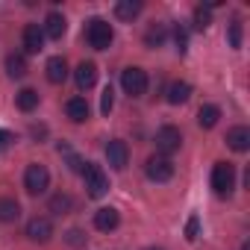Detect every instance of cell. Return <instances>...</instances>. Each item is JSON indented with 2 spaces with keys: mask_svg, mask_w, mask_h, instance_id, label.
<instances>
[{
  "mask_svg": "<svg viewBox=\"0 0 250 250\" xmlns=\"http://www.w3.org/2000/svg\"><path fill=\"white\" fill-rule=\"evenodd\" d=\"M85 39H88V44H91L94 50H109L112 42H115V30H112L109 21H103V18H91L88 27H85Z\"/></svg>",
  "mask_w": 250,
  "mask_h": 250,
  "instance_id": "1",
  "label": "cell"
},
{
  "mask_svg": "<svg viewBox=\"0 0 250 250\" xmlns=\"http://www.w3.org/2000/svg\"><path fill=\"white\" fill-rule=\"evenodd\" d=\"M212 188L218 197H229L232 188H235V168L229 162H218L212 168Z\"/></svg>",
  "mask_w": 250,
  "mask_h": 250,
  "instance_id": "2",
  "label": "cell"
},
{
  "mask_svg": "<svg viewBox=\"0 0 250 250\" xmlns=\"http://www.w3.org/2000/svg\"><path fill=\"white\" fill-rule=\"evenodd\" d=\"M47 186H50V171L44 165H39V162L27 165V171H24V188L30 194H44Z\"/></svg>",
  "mask_w": 250,
  "mask_h": 250,
  "instance_id": "3",
  "label": "cell"
},
{
  "mask_svg": "<svg viewBox=\"0 0 250 250\" xmlns=\"http://www.w3.org/2000/svg\"><path fill=\"white\" fill-rule=\"evenodd\" d=\"M83 177H85V194H88V197L97 200V197H103V194L109 191V177H106V171H103L100 165H91V162H88V168H85Z\"/></svg>",
  "mask_w": 250,
  "mask_h": 250,
  "instance_id": "4",
  "label": "cell"
},
{
  "mask_svg": "<svg viewBox=\"0 0 250 250\" xmlns=\"http://www.w3.org/2000/svg\"><path fill=\"white\" fill-rule=\"evenodd\" d=\"M121 88L130 97H142L147 91V74L142 68H124L121 71Z\"/></svg>",
  "mask_w": 250,
  "mask_h": 250,
  "instance_id": "5",
  "label": "cell"
},
{
  "mask_svg": "<svg viewBox=\"0 0 250 250\" xmlns=\"http://www.w3.org/2000/svg\"><path fill=\"white\" fill-rule=\"evenodd\" d=\"M180 147H183V133L177 127H171V124L159 127V133H156V150H159V156H171Z\"/></svg>",
  "mask_w": 250,
  "mask_h": 250,
  "instance_id": "6",
  "label": "cell"
},
{
  "mask_svg": "<svg viewBox=\"0 0 250 250\" xmlns=\"http://www.w3.org/2000/svg\"><path fill=\"white\" fill-rule=\"evenodd\" d=\"M145 171H147V180H153V183H168L174 177V165L168 156H150Z\"/></svg>",
  "mask_w": 250,
  "mask_h": 250,
  "instance_id": "7",
  "label": "cell"
},
{
  "mask_svg": "<svg viewBox=\"0 0 250 250\" xmlns=\"http://www.w3.org/2000/svg\"><path fill=\"white\" fill-rule=\"evenodd\" d=\"M106 159H109V165H112L115 171H124V168H127V162H130V147H127V142L112 139V142L106 145Z\"/></svg>",
  "mask_w": 250,
  "mask_h": 250,
  "instance_id": "8",
  "label": "cell"
},
{
  "mask_svg": "<svg viewBox=\"0 0 250 250\" xmlns=\"http://www.w3.org/2000/svg\"><path fill=\"white\" fill-rule=\"evenodd\" d=\"M50 235H53V224H50V218H30V221H27V238H30V241L47 244Z\"/></svg>",
  "mask_w": 250,
  "mask_h": 250,
  "instance_id": "9",
  "label": "cell"
},
{
  "mask_svg": "<svg viewBox=\"0 0 250 250\" xmlns=\"http://www.w3.org/2000/svg\"><path fill=\"white\" fill-rule=\"evenodd\" d=\"M74 83H77L80 91H88L97 83V65L94 62H80L77 71H74Z\"/></svg>",
  "mask_w": 250,
  "mask_h": 250,
  "instance_id": "10",
  "label": "cell"
},
{
  "mask_svg": "<svg viewBox=\"0 0 250 250\" xmlns=\"http://www.w3.org/2000/svg\"><path fill=\"white\" fill-rule=\"evenodd\" d=\"M44 47V30L39 24H27L24 27V50L27 53H39Z\"/></svg>",
  "mask_w": 250,
  "mask_h": 250,
  "instance_id": "11",
  "label": "cell"
},
{
  "mask_svg": "<svg viewBox=\"0 0 250 250\" xmlns=\"http://www.w3.org/2000/svg\"><path fill=\"white\" fill-rule=\"evenodd\" d=\"M118 221H121V215H118V209H112V206H103V209L94 212V227H97L100 232H112V229L118 227Z\"/></svg>",
  "mask_w": 250,
  "mask_h": 250,
  "instance_id": "12",
  "label": "cell"
},
{
  "mask_svg": "<svg viewBox=\"0 0 250 250\" xmlns=\"http://www.w3.org/2000/svg\"><path fill=\"white\" fill-rule=\"evenodd\" d=\"M44 71H47V80H50L53 85H59V83L68 80V62H65L62 56H50L47 65H44Z\"/></svg>",
  "mask_w": 250,
  "mask_h": 250,
  "instance_id": "13",
  "label": "cell"
},
{
  "mask_svg": "<svg viewBox=\"0 0 250 250\" xmlns=\"http://www.w3.org/2000/svg\"><path fill=\"white\" fill-rule=\"evenodd\" d=\"M227 147H232L235 153L250 150V130H247V127H232V130L227 133Z\"/></svg>",
  "mask_w": 250,
  "mask_h": 250,
  "instance_id": "14",
  "label": "cell"
},
{
  "mask_svg": "<svg viewBox=\"0 0 250 250\" xmlns=\"http://www.w3.org/2000/svg\"><path fill=\"white\" fill-rule=\"evenodd\" d=\"M65 112H68V118L74 121V124H83V121H88V100L85 97H71L68 103H65Z\"/></svg>",
  "mask_w": 250,
  "mask_h": 250,
  "instance_id": "15",
  "label": "cell"
},
{
  "mask_svg": "<svg viewBox=\"0 0 250 250\" xmlns=\"http://www.w3.org/2000/svg\"><path fill=\"white\" fill-rule=\"evenodd\" d=\"M65 15H59V12H50L47 18H44V39H62L65 36Z\"/></svg>",
  "mask_w": 250,
  "mask_h": 250,
  "instance_id": "16",
  "label": "cell"
},
{
  "mask_svg": "<svg viewBox=\"0 0 250 250\" xmlns=\"http://www.w3.org/2000/svg\"><path fill=\"white\" fill-rule=\"evenodd\" d=\"M188 97H191V85H188L186 80H174V83L168 85V103L180 106V103H186Z\"/></svg>",
  "mask_w": 250,
  "mask_h": 250,
  "instance_id": "17",
  "label": "cell"
},
{
  "mask_svg": "<svg viewBox=\"0 0 250 250\" xmlns=\"http://www.w3.org/2000/svg\"><path fill=\"white\" fill-rule=\"evenodd\" d=\"M218 121H221V109H218L215 103H206V106H200V112H197V124H200L203 130H212Z\"/></svg>",
  "mask_w": 250,
  "mask_h": 250,
  "instance_id": "18",
  "label": "cell"
},
{
  "mask_svg": "<svg viewBox=\"0 0 250 250\" xmlns=\"http://www.w3.org/2000/svg\"><path fill=\"white\" fill-rule=\"evenodd\" d=\"M139 12H142L139 0H118L115 3V18H121V21H133Z\"/></svg>",
  "mask_w": 250,
  "mask_h": 250,
  "instance_id": "19",
  "label": "cell"
},
{
  "mask_svg": "<svg viewBox=\"0 0 250 250\" xmlns=\"http://www.w3.org/2000/svg\"><path fill=\"white\" fill-rule=\"evenodd\" d=\"M18 215H21V206L15 197H0V221L12 224V221H18Z\"/></svg>",
  "mask_w": 250,
  "mask_h": 250,
  "instance_id": "20",
  "label": "cell"
},
{
  "mask_svg": "<svg viewBox=\"0 0 250 250\" xmlns=\"http://www.w3.org/2000/svg\"><path fill=\"white\" fill-rule=\"evenodd\" d=\"M6 74H9L12 80H21V77L27 74V59H24V53L6 56Z\"/></svg>",
  "mask_w": 250,
  "mask_h": 250,
  "instance_id": "21",
  "label": "cell"
},
{
  "mask_svg": "<svg viewBox=\"0 0 250 250\" xmlns=\"http://www.w3.org/2000/svg\"><path fill=\"white\" fill-rule=\"evenodd\" d=\"M15 103H18L21 112H33V109L39 106V91H36V88H21V91L15 94Z\"/></svg>",
  "mask_w": 250,
  "mask_h": 250,
  "instance_id": "22",
  "label": "cell"
},
{
  "mask_svg": "<svg viewBox=\"0 0 250 250\" xmlns=\"http://www.w3.org/2000/svg\"><path fill=\"white\" fill-rule=\"evenodd\" d=\"M165 36H168L165 24H150L147 33H145V44H147V47H162V44H165Z\"/></svg>",
  "mask_w": 250,
  "mask_h": 250,
  "instance_id": "23",
  "label": "cell"
},
{
  "mask_svg": "<svg viewBox=\"0 0 250 250\" xmlns=\"http://www.w3.org/2000/svg\"><path fill=\"white\" fill-rule=\"evenodd\" d=\"M71 206H74V200H71V194H53L50 197V203H47V209L53 212V215H68L71 212Z\"/></svg>",
  "mask_w": 250,
  "mask_h": 250,
  "instance_id": "24",
  "label": "cell"
},
{
  "mask_svg": "<svg viewBox=\"0 0 250 250\" xmlns=\"http://www.w3.org/2000/svg\"><path fill=\"white\" fill-rule=\"evenodd\" d=\"M209 24H212V9H209V6H197V9H194V30L203 33Z\"/></svg>",
  "mask_w": 250,
  "mask_h": 250,
  "instance_id": "25",
  "label": "cell"
},
{
  "mask_svg": "<svg viewBox=\"0 0 250 250\" xmlns=\"http://www.w3.org/2000/svg\"><path fill=\"white\" fill-rule=\"evenodd\" d=\"M85 238H88V235H85L83 229H77V227L65 232V241H68L71 247H85Z\"/></svg>",
  "mask_w": 250,
  "mask_h": 250,
  "instance_id": "26",
  "label": "cell"
},
{
  "mask_svg": "<svg viewBox=\"0 0 250 250\" xmlns=\"http://www.w3.org/2000/svg\"><path fill=\"white\" fill-rule=\"evenodd\" d=\"M229 47H241V21H229Z\"/></svg>",
  "mask_w": 250,
  "mask_h": 250,
  "instance_id": "27",
  "label": "cell"
},
{
  "mask_svg": "<svg viewBox=\"0 0 250 250\" xmlns=\"http://www.w3.org/2000/svg\"><path fill=\"white\" fill-rule=\"evenodd\" d=\"M174 44H177V50H180V53H186V47H188V33H186L183 27H177V30H174Z\"/></svg>",
  "mask_w": 250,
  "mask_h": 250,
  "instance_id": "28",
  "label": "cell"
},
{
  "mask_svg": "<svg viewBox=\"0 0 250 250\" xmlns=\"http://www.w3.org/2000/svg\"><path fill=\"white\" fill-rule=\"evenodd\" d=\"M112 106H115V97H112V88L106 85V88H103V97H100V112H103V115H109V112H112Z\"/></svg>",
  "mask_w": 250,
  "mask_h": 250,
  "instance_id": "29",
  "label": "cell"
},
{
  "mask_svg": "<svg viewBox=\"0 0 250 250\" xmlns=\"http://www.w3.org/2000/svg\"><path fill=\"white\" fill-rule=\"evenodd\" d=\"M197 232H200V218H197V215H191V218H188V224H186V238H188V241H194V238H197Z\"/></svg>",
  "mask_w": 250,
  "mask_h": 250,
  "instance_id": "30",
  "label": "cell"
},
{
  "mask_svg": "<svg viewBox=\"0 0 250 250\" xmlns=\"http://www.w3.org/2000/svg\"><path fill=\"white\" fill-rule=\"evenodd\" d=\"M15 145V136L9 133V130H0V153H3V150H9Z\"/></svg>",
  "mask_w": 250,
  "mask_h": 250,
  "instance_id": "31",
  "label": "cell"
},
{
  "mask_svg": "<svg viewBox=\"0 0 250 250\" xmlns=\"http://www.w3.org/2000/svg\"><path fill=\"white\" fill-rule=\"evenodd\" d=\"M30 133H33V139H44L47 136V127H30Z\"/></svg>",
  "mask_w": 250,
  "mask_h": 250,
  "instance_id": "32",
  "label": "cell"
},
{
  "mask_svg": "<svg viewBox=\"0 0 250 250\" xmlns=\"http://www.w3.org/2000/svg\"><path fill=\"white\" fill-rule=\"evenodd\" d=\"M241 250H250V244H244V247H241Z\"/></svg>",
  "mask_w": 250,
  "mask_h": 250,
  "instance_id": "33",
  "label": "cell"
},
{
  "mask_svg": "<svg viewBox=\"0 0 250 250\" xmlns=\"http://www.w3.org/2000/svg\"><path fill=\"white\" fill-rule=\"evenodd\" d=\"M147 250H162V247H147Z\"/></svg>",
  "mask_w": 250,
  "mask_h": 250,
  "instance_id": "34",
  "label": "cell"
}]
</instances>
